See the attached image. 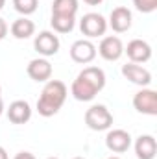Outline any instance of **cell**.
<instances>
[{
  "instance_id": "cell-3",
  "label": "cell",
  "mask_w": 157,
  "mask_h": 159,
  "mask_svg": "<svg viewBox=\"0 0 157 159\" xmlns=\"http://www.w3.org/2000/svg\"><path fill=\"white\" fill-rule=\"evenodd\" d=\"M85 124L92 131H105L113 126V115L105 106L96 104L85 111Z\"/></svg>"
},
{
  "instance_id": "cell-30",
  "label": "cell",
  "mask_w": 157,
  "mask_h": 159,
  "mask_svg": "<svg viewBox=\"0 0 157 159\" xmlns=\"http://www.w3.org/2000/svg\"><path fill=\"white\" fill-rule=\"evenodd\" d=\"M74 159H85V157H74Z\"/></svg>"
},
{
  "instance_id": "cell-5",
  "label": "cell",
  "mask_w": 157,
  "mask_h": 159,
  "mask_svg": "<svg viewBox=\"0 0 157 159\" xmlns=\"http://www.w3.org/2000/svg\"><path fill=\"white\" fill-rule=\"evenodd\" d=\"M133 107H135L139 113H142V115L155 117L157 115V93L154 89L142 87V89L133 96Z\"/></svg>"
},
{
  "instance_id": "cell-17",
  "label": "cell",
  "mask_w": 157,
  "mask_h": 159,
  "mask_svg": "<svg viewBox=\"0 0 157 159\" xmlns=\"http://www.w3.org/2000/svg\"><path fill=\"white\" fill-rule=\"evenodd\" d=\"M78 7H79L78 0H54V4H52V15L76 17Z\"/></svg>"
},
{
  "instance_id": "cell-12",
  "label": "cell",
  "mask_w": 157,
  "mask_h": 159,
  "mask_svg": "<svg viewBox=\"0 0 157 159\" xmlns=\"http://www.w3.org/2000/svg\"><path fill=\"white\" fill-rule=\"evenodd\" d=\"M131 22H133V17H131V11L124 6H118L111 11L109 15V26L113 28V32L117 34H124L131 28Z\"/></svg>"
},
{
  "instance_id": "cell-15",
  "label": "cell",
  "mask_w": 157,
  "mask_h": 159,
  "mask_svg": "<svg viewBox=\"0 0 157 159\" xmlns=\"http://www.w3.org/2000/svg\"><path fill=\"white\" fill-rule=\"evenodd\" d=\"M157 152V143L154 135H141L135 141V154L139 159H154Z\"/></svg>"
},
{
  "instance_id": "cell-23",
  "label": "cell",
  "mask_w": 157,
  "mask_h": 159,
  "mask_svg": "<svg viewBox=\"0 0 157 159\" xmlns=\"http://www.w3.org/2000/svg\"><path fill=\"white\" fill-rule=\"evenodd\" d=\"M85 4H89V6H98V4H102L104 0H83Z\"/></svg>"
},
{
  "instance_id": "cell-1",
  "label": "cell",
  "mask_w": 157,
  "mask_h": 159,
  "mask_svg": "<svg viewBox=\"0 0 157 159\" xmlns=\"http://www.w3.org/2000/svg\"><path fill=\"white\" fill-rule=\"evenodd\" d=\"M105 87V72L100 67H85L70 85L72 96L79 102H91Z\"/></svg>"
},
{
  "instance_id": "cell-18",
  "label": "cell",
  "mask_w": 157,
  "mask_h": 159,
  "mask_svg": "<svg viewBox=\"0 0 157 159\" xmlns=\"http://www.w3.org/2000/svg\"><path fill=\"white\" fill-rule=\"evenodd\" d=\"M50 24H52L54 32H57V34H70V32L74 30L76 17H67V15H52Z\"/></svg>"
},
{
  "instance_id": "cell-27",
  "label": "cell",
  "mask_w": 157,
  "mask_h": 159,
  "mask_svg": "<svg viewBox=\"0 0 157 159\" xmlns=\"http://www.w3.org/2000/svg\"><path fill=\"white\" fill-rule=\"evenodd\" d=\"M107 159H120V157H117V156H113V157H107Z\"/></svg>"
},
{
  "instance_id": "cell-14",
  "label": "cell",
  "mask_w": 157,
  "mask_h": 159,
  "mask_svg": "<svg viewBox=\"0 0 157 159\" xmlns=\"http://www.w3.org/2000/svg\"><path fill=\"white\" fill-rule=\"evenodd\" d=\"M7 119L13 124H26L32 119V107L26 100H15L9 104L7 109Z\"/></svg>"
},
{
  "instance_id": "cell-4",
  "label": "cell",
  "mask_w": 157,
  "mask_h": 159,
  "mask_svg": "<svg viewBox=\"0 0 157 159\" xmlns=\"http://www.w3.org/2000/svg\"><path fill=\"white\" fill-rule=\"evenodd\" d=\"M79 30L83 35H87L89 39L92 37H102L107 30V20L104 19V15L100 13H87L83 15V19L79 20Z\"/></svg>"
},
{
  "instance_id": "cell-10",
  "label": "cell",
  "mask_w": 157,
  "mask_h": 159,
  "mask_svg": "<svg viewBox=\"0 0 157 159\" xmlns=\"http://www.w3.org/2000/svg\"><path fill=\"white\" fill-rule=\"evenodd\" d=\"M124 52L128 54L131 63H146L152 57V46L142 39H133L128 43V46L124 48Z\"/></svg>"
},
{
  "instance_id": "cell-11",
  "label": "cell",
  "mask_w": 157,
  "mask_h": 159,
  "mask_svg": "<svg viewBox=\"0 0 157 159\" xmlns=\"http://www.w3.org/2000/svg\"><path fill=\"white\" fill-rule=\"evenodd\" d=\"M122 74H124L126 80H129L131 83L141 85V87H148L152 83L150 70L141 67L139 63H126V65H122Z\"/></svg>"
},
{
  "instance_id": "cell-20",
  "label": "cell",
  "mask_w": 157,
  "mask_h": 159,
  "mask_svg": "<svg viewBox=\"0 0 157 159\" xmlns=\"http://www.w3.org/2000/svg\"><path fill=\"white\" fill-rule=\"evenodd\" d=\"M133 6L141 13H152L157 9V0H133Z\"/></svg>"
},
{
  "instance_id": "cell-21",
  "label": "cell",
  "mask_w": 157,
  "mask_h": 159,
  "mask_svg": "<svg viewBox=\"0 0 157 159\" xmlns=\"http://www.w3.org/2000/svg\"><path fill=\"white\" fill-rule=\"evenodd\" d=\"M7 30H9V28H7L6 20H4V19H0V41H2L4 37H6V35H7Z\"/></svg>"
},
{
  "instance_id": "cell-16",
  "label": "cell",
  "mask_w": 157,
  "mask_h": 159,
  "mask_svg": "<svg viewBox=\"0 0 157 159\" xmlns=\"http://www.w3.org/2000/svg\"><path fill=\"white\" fill-rule=\"evenodd\" d=\"M9 30H11V35L15 39H28V37H32L35 34V24L28 17H20V19L13 20Z\"/></svg>"
},
{
  "instance_id": "cell-28",
  "label": "cell",
  "mask_w": 157,
  "mask_h": 159,
  "mask_svg": "<svg viewBox=\"0 0 157 159\" xmlns=\"http://www.w3.org/2000/svg\"><path fill=\"white\" fill-rule=\"evenodd\" d=\"M0 98H2V87H0Z\"/></svg>"
},
{
  "instance_id": "cell-24",
  "label": "cell",
  "mask_w": 157,
  "mask_h": 159,
  "mask_svg": "<svg viewBox=\"0 0 157 159\" xmlns=\"http://www.w3.org/2000/svg\"><path fill=\"white\" fill-rule=\"evenodd\" d=\"M0 159H9V157H7V152H6V148H4V146H0Z\"/></svg>"
},
{
  "instance_id": "cell-9",
  "label": "cell",
  "mask_w": 157,
  "mask_h": 159,
  "mask_svg": "<svg viewBox=\"0 0 157 159\" xmlns=\"http://www.w3.org/2000/svg\"><path fill=\"white\" fill-rule=\"evenodd\" d=\"M98 54L105 59V61H118L124 54V44L117 35H107L100 41L98 46Z\"/></svg>"
},
{
  "instance_id": "cell-22",
  "label": "cell",
  "mask_w": 157,
  "mask_h": 159,
  "mask_svg": "<svg viewBox=\"0 0 157 159\" xmlns=\"http://www.w3.org/2000/svg\"><path fill=\"white\" fill-rule=\"evenodd\" d=\"M13 159H35V156H34V154H30V152H19Z\"/></svg>"
},
{
  "instance_id": "cell-8",
  "label": "cell",
  "mask_w": 157,
  "mask_h": 159,
  "mask_svg": "<svg viewBox=\"0 0 157 159\" xmlns=\"http://www.w3.org/2000/svg\"><path fill=\"white\" fill-rule=\"evenodd\" d=\"M105 146L113 152V154H124L129 150L131 146V135L126 129H109L105 135Z\"/></svg>"
},
{
  "instance_id": "cell-19",
  "label": "cell",
  "mask_w": 157,
  "mask_h": 159,
  "mask_svg": "<svg viewBox=\"0 0 157 159\" xmlns=\"http://www.w3.org/2000/svg\"><path fill=\"white\" fill-rule=\"evenodd\" d=\"M13 7L22 17H28L37 11V0H13Z\"/></svg>"
},
{
  "instance_id": "cell-6",
  "label": "cell",
  "mask_w": 157,
  "mask_h": 159,
  "mask_svg": "<svg viewBox=\"0 0 157 159\" xmlns=\"http://www.w3.org/2000/svg\"><path fill=\"white\" fill-rule=\"evenodd\" d=\"M59 46H61L59 37L54 32H48V30L41 32L39 35H35V39H34V48L37 50V54L43 56V57L56 56L59 52Z\"/></svg>"
},
{
  "instance_id": "cell-2",
  "label": "cell",
  "mask_w": 157,
  "mask_h": 159,
  "mask_svg": "<svg viewBox=\"0 0 157 159\" xmlns=\"http://www.w3.org/2000/svg\"><path fill=\"white\" fill-rule=\"evenodd\" d=\"M67 85L59 80H48L37 100V111L41 117H54L67 100Z\"/></svg>"
},
{
  "instance_id": "cell-25",
  "label": "cell",
  "mask_w": 157,
  "mask_h": 159,
  "mask_svg": "<svg viewBox=\"0 0 157 159\" xmlns=\"http://www.w3.org/2000/svg\"><path fill=\"white\" fill-rule=\"evenodd\" d=\"M4 113V102H2V98H0V115Z\"/></svg>"
},
{
  "instance_id": "cell-26",
  "label": "cell",
  "mask_w": 157,
  "mask_h": 159,
  "mask_svg": "<svg viewBox=\"0 0 157 159\" xmlns=\"http://www.w3.org/2000/svg\"><path fill=\"white\" fill-rule=\"evenodd\" d=\"M4 4H6V0H0V11L4 9Z\"/></svg>"
},
{
  "instance_id": "cell-29",
  "label": "cell",
  "mask_w": 157,
  "mask_h": 159,
  "mask_svg": "<svg viewBox=\"0 0 157 159\" xmlns=\"http://www.w3.org/2000/svg\"><path fill=\"white\" fill-rule=\"evenodd\" d=\"M46 159H59V157H46Z\"/></svg>"
},
{
  "instance_id": "cell-13",
  "label": "cell",
  "mask_w": 157,
  "mask_h": 159,
  "mask_svg": "<svg viewBox=\"0 0 157 159\" xmlns=\"http://www.w3.org/2000/svg\"><path fill=\"white\" fill-rule=\"evenodd\" d=\"M26 72L34 81H48L52 78V65L46 57H35L28 63Z\"/></svg>"
},
{
  "instance_id": "cell-7",
  "label": "cell",
  "mask_w": 157,
  "mask_h": 159,
  "mask_svg": "<svg viewBox=\"0 0 157 159\" xmlns=\"http://www.w3.org/2000/svg\"><path fill=\"white\" fill-rule=\"evenodd\" d=\"M70 57L74 63L79 65H87L96 57V46L89 39H78L72 43L70 46Z\"/></svg>"
}]
</instances>
